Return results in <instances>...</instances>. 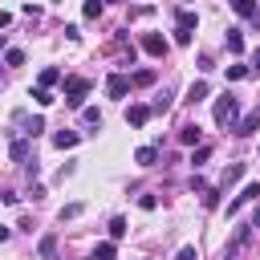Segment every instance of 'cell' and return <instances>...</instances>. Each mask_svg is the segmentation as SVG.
<instances>
[{"label": "cell", "instance_id": "5bb4252c", "mask_svg": "<svg viewBox=\"0 0 260 260\" xmlns=\"http://www.w3.org/2000/svg\"><path fill=\"white\" fill-rule=\"evenodd\" d=\"M114 256H118V248H114V244H110V240H106V244H98V248H93V260H114Z\"/></svg>", "mask_w": 260, "mask_h": 260}, {"label": "cell", "instance_id": "44dd1931", "mask_svg": "<svg viewBox=\"0 0 260 260\" xmlns=\"http://www.w3.org/2000/svg\"><path fill=\"white\" fill-rule=\"evenodd\" d=\"M53 81H61V69H53V65H49V69H41V85L49 89Z\"/></svg>", "mask_w": 260, "mask_h": 260}, {"label": "cell", "instance_id": "e0dca14e", "mask_svg": "<svg viewBox=\"0 0 260 260\" xmlns=\"http://www.w3.org/2000/svg\"><path fill=\"white\" fill-rule=\"evenodd\" d=\"M179 142H199V126H195V122H187V126L179 130Z\"/></svg>", "mask_w": 260, "mask_h": 260}, {"label": "cell", "instance_id": "4fadbf2b", "mask_svg": "<svg viewBox=\"0 0 260 260\" xmlns=\"http://www.w3.org/2000/svg\"><path fill=\"white\" fill-rule=\"evenodd\" d=\"M37 252H41V256H45V260H53V256H57V236H45V240H41V248H37Z\"/></svg>", "mask_w": 260, "mask_h": 260}, {"label": "cell", "instance_id": "ffe728a7", "mask_svg": "<svg viewBox=\"0 0 260 260\" xmlns=\"http://www.w3.org/2000/svg\"><path fill=\"white\" fill-rule=\"evenodd\" d=\"M248 73H252L248 65H228V81H244Z\"/></svg>", "mask_w": 260, "mask_h": 260}, {"label": "cell", "instance_id": "4dcf8cb0", "mask_svg": "<svg viewBox=\"0 0 260 260\" xmlns=\"http://www.w3.org/2000/svg\"><path fill=\"white\" fill-rule=\"evenodd\" d=\"M138 207H142V211H154L158 199H154V195H138Z\"/></svg>", "mask_w": 260, "mask_h": 260}, {"label": "cell", "instance_id": "52a82bcc", "mask_svg": "<svg viewBox=\"0 0 260 260\" xmlns=\"http://www.w3.org/2000/svg\"><path fill=\"white\" fill-rule=\"evenodd\" d=\"M146 118H150V106H130L126 110V122L130 126H146Z\"/></svg>", "mask_w": 260, "mask_h": 260}, {"label": "cell", "instance_id": "cb8c5ba5", "mask_svg": "<svg viewBox=\"0 0 260 260\" xmlns=\"http://www.w3.org/2000/svg\"><path fill=\"white\" fill-rule=\"evenodd\" d=\"M81 12H85L89 20H98V16H102V0H85V8H81Z\"/></svg>", "mask_w": 260, "mask_h": 260}, {"label": "cell", "instance_id": "f546056e", "mask_svg": "<svg viewBox=\"0 0 260 260\" xmlns=\"http://www.w3.org/2000/svg\"><path fill=\"white\" fill-rule=\"evenodd\" d=\"M12 158L24 162V158H28V146H24V142H12Z\"/></svg>", "mask_w": 260, "mask_h": 260}, {"label": "cell", "instance_id": "8fae6325", "mask_svg": "<svg viewBox=\"0 0 260 260\" xmlns=\"http://www.w3.org/2000/svg\"><path fill=\"white\" fill-rule=\"evenodd\" d=\"M228 53H244V37H240V28H228Z\"/></svg>", "mask_w": 260, "mask_h": 260}, {"label": "cell", "instance_id": "d6a6232c", "mask_svg": "<svg viewBox=\"0 0 260 260\" xmlns=\"http://www.w3.org/2000/svg\"><path fill=\"white\" fill-rule=\"evenodd\" d=\"M175 260H199V252L187 244V248H179V256H175Z\"/></svg>", "mask_w": 260, "mask_h": 260}, {"label": "cell", "instance_id": "3957f363", "mask_svg": "<svg viewBox=\"0 0 260 260\" xmlns=\"http://www.w3.org/2000/svg\"><path fill=\"white\" fill-rule=\"evenodd\" d=\"M252 199H260V183H248V187H244V191H240V195L228 203V215H236V211H240L244 203H252Z\"/></svg>", "mask_w": 260, "mask_h": 260}, {"label": "cell", "instance_id": "8992f818", "mask_svg": "<svg viewBox=\"0 0 260 260\" xmlns=\"http://www.w3.org/2000/svg\"><path fill=\"white\" fill-rule=\"evenodd\" d=\"M256 126H260V110H252V114H248V118H244V122H236V126H232V130H236V134H240V138H248V134H256Z\"/></svg>", "mask_w": 260, "mask_h": 260}, {"label": "cell", "instance_id": "9c48e42d", "mask_svg": "<svg viewBox=\"0 0 260 260\" xmlns=\"http://www.w3.org/2000/svg\"><path fill=\"white\" fill-rule=\"evenodd\" d=\"M53 146L69 150V146H77V134H73V130H57V134H53Z\"/></svg>", "mask_w": 260, "mask_h": 260}, {"label": "cell", "instance_id": "e575fe53", "mask_svg": "<svg viewBox=\"0 0 260 260\" xmlns=\"http://www.w3.org/2000/svg\"><path fill=\"white\" fill-rule=\"evenodd\" d=\"M252 228H260V207H256V215H252Z\"/></svg>", "mask_w": 260, "mask_h": 260}, {"label": "cell", "instance_id": "d6986e66", "mask_svg": "<svg viewBox=\"0 0 260 260\" xmlns=\"http://www.w3.org/2000/svg\"><path fill=\"white\" fill-rule=\"evenodd\" d=\"M126 232H130V228H126V219H122V215H114V219H110V236H114V240H122Z\"/></svg>", "mask_w": 260, "mask_h": 260}, {"label": "cell", "instance_id": "7c38bea8", "mask_svg": "<svg viewBox=\"0 0 260 260\" xmlns=\"http://www.w3.org/2000/svg\"><path fill=\"white\" fill-rule=\"evenodd\" d=\"M207 98V81H191V89H187V102H203Z\"/></svg>", "mask_w": 260, "mask_h": 260}, {"label": "cell", "instance_id": "d4e9b609", "mask_svg": "<svg viewBox=\"0 0 260 260\" xmlns=\"http://www.w3.org/2000/svg\"><path fill=\"white\" fill-rule=\"evenodd\" d=\"M81 211H85V207H81V203H65V207H61V219H77V215H81Z\"/></svg>", "mask_w": 260, "mask_h": 260}, {"label": "cell", "instance_id": "ba28073f", "mask_svg": "<svg viewBox=\"0 0 260 260\" xmlns=\"http://www.w3.org/2000/svg\"><path fill=\"white\" fill-rule=\"evenodd\" d=\"M248 236H252V228H236V236H232V244H228V256H236V252L248 244Z\"/></svg>", "mask_w": 260, "mask_h": 260}, {"label": "cell", "instance_id": "7402d4cb", "mask_svg": "<svg viewBox=\"0 0 260 260\" xmlns=\"http://www.w3.org/2000/svg\"><path fill=\"white\" fill-rule=\"evenodd\" d=\"M154 81V69H138L134 77H130V85H150Z\"/></svg>", "mask_w": 260, "mask_h": 260}, {"label": "cell", "instance_id": "5b68a950", "mask_svg": "<svg viewBox=\"0 0 260 260\" xmlns=\"http://www.w3.org/2000/svg\"><path fill=\"white\" fill-rule=\"evenodd\" d=\"M106 93H110V98H126V93H130V77H122V73H114V77L106 81Z\"/></svg>", "mask_w": 260, "mask_h": 260}, {"label": "cell", "instance_id": "836d02e7", "mask_svg": "<svg viewBox=\"0 0 260 260\" xmlns=\"http://www.w3.org/2000/svg\"><path fill=\"white\" fill-rule=\"evenodd\" d=\"M8 24H12V12H4V8H0V28H8Z\"/></svg>", "mask_w": 260, "mask_h": 260}, {"label": "cell", "instance_id": "1f68e13d", "mask_svg": "<svg viewBox=\"0 0 260 260\" xmlns=\"http://www.w3.org/2000/svg\"><path fill=\"white\" fill-rule=\"evenodd\" d=\"M81 118H85V122H89V126H102V114H98V110H93V106H89V110H85V114H81Z\"/></svg>", "mask_w": 260, "mask_h": 260}, {"label": "cell", "instance_id": "d590c367", "mask_svg": "<svg viewBox=\"0 0 260 260\" xmlns=\"http://www.w3.org/2000/svg\"><path fill=\"white\" fill-rule=\"evenodd\" d=\"M256 69H260V49H256Z\"/></svg>", "mask_w": 260, "mask_h": 260}, {"label": "cell", "instance_id": "6da1fadb", "mask_svg": "<svg viewBox=\"0 0 260 260\" xmlns=\"http://www.w3.org/2000/svg\"><path fill=\"white\" fill-rule=\"evenodd\" d=\"M236 110H240V102H236V93H223V98H215V122L219 126H236Z\"/></svg>", "mask_w": 260, "mask_h": 260}, {"label": "cell", "instance_id": "2e32d148", "mask_svg": "<svg viewBox=\"0 0 260 260\" xmlns=\"http://www.w3.org/2000/svg\"><path fill=\"white\" fill-rule=\"evenodd\" d=\"M41 130H45V118H41V114H37V118H28V122H24V134H28V138H37V134H41Z\"/></svg>", "mask_w": 260, "mask_h": 260}, {"label": "cell", "instance_id": "277c9868", "mask_svg": "<svg viewBox=\"0 0 260 260\" xmlns=\"http://www.w3.org/2000/svg\"><path fill=\"white\" fill-rule=\"evenodd\" d=\"M142 49H146L150 57H162V53H167V37H162V32H146V37H142Z\"/></svg>", "mask_w": 260, "mask_h": 260}, {"label": "cell", "instance_id": "603a6c76", "mask_svg": "<svg viewBox=\"0 0 260 260\" xmlns=\"http://www.w3.org/2000/svg\"><path fill=\"white\" fill-rule=\"evenodd\" d=\"M232 8H236L240 16H252V12H256V0H232Z\"/></svg>", "mask_w": 260, "mask_h": 260}, {"label": "cell", "instance_id": "30bf717a", "mask_svg": "<svg viewBox=\"0 0 260 260\" xmlns=\"http://www.w3.org/2000/svg\"><path fill=\"white\" fill-rule=\"evenodd\" d=\"M154 158H158V150H154V146H142V150L134 154V162H138V167H154Z\"/></svg>", "mask_w": 260, "mask_h": 260}, {"label": "cell", "instance_id": "4316f807", "mask_svg": "<svg viewBox=\"0 0 260 260\" xmlns=\"http://www.w3.org/2000/svg\"><path fill=\"white\" fill-rule=\"evenodd\" d=\"M207 154H211V146H199V150L191 154V167H203V162H207Z\"/></svg>", "mask_w": 260, "mask_h": 260}, {"label": "cell", "instance_id": "83f0119b", "mask_svg": "<svg viewBox=\"0 0 260 260\" xmlns=\"http://www.w3.org/2000/svg\"><path fill=\"white\" fill-rule=\"evenodd\" d=\"M203 207H219V191H215V187L203 191Z\"/></svg>", "mask_w": 260, "mask_h": 260}, {"label": "cell", "instance_id": "9a60e30c", "mask_svg": "<svg viewBox=\"0 0 260 260\" xmlns=\"http://www.w3.org/2000/svg\"><path fill=\"white\" fill-rule=\"evenodd\" d=\"M32 102H37V106H53L57 98H53V93H49L45 85H37V89H32Z\"/></svg>", "mask_w": 260, "mask_h": 260}, {"label": "cell", "instance_id": "f1b7e54d", "mask_svg": "<svg viewBox=\"0 0 260 260\" xmlns=\"http://www.w3.org/2000/svg\"><path fill=\"white\" fill-rule=\"evenodd\" d=\"M4 61H8V65H24V53H20V49H8Z\"/></svg>", "mask_w": 260, "mask_h": 260}, {"label": "cell", "instance_id": "484cf974", "mask_svg": "<svg viewBox=\"0 0 260 260\" xmlns=\"http://www.w3.org/2000/svg\"><path fill=\"white\" fill-rule=\"evenodd\" d=\"M195 20H199L195 12H179V28H187V32H191V28H195Z\"/></svg>", "mask_w": 260, "mask_h": 260}, {"label": "cell", "instance_id": "ac0fdd59", "mask_svg": "<svg viewBox=\"0 0 260 260\" xmlns=\"http://www.w3.org/2000/svg\"><path fill=\"white\" fill-rule=\"evenodd\" d=\"M240 175H244V162H232V167L223 171V187H232V183H236Z\"/></svg>", "mask_w": 260, "mask_h": 260}, {"label": "cell", "instance_id": "7a4b0ae2", "mask_svg": "<svg viewBox=\"0 0 260 260\" xmlns=\"http://www.w3.org/2000/svg\"><path fill=\"white\" fill-rule=\"evenodd\" d=\"M85 93H89V81H85V77H65V106L77 110Z\"/></svg>", "mask_w": 260, "mask_h": 260}]
</instances>
